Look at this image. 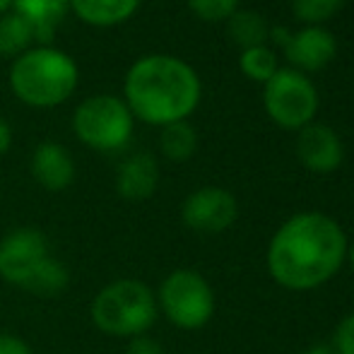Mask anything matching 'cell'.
<instances>
[{"instance_id": "1", "label": "cell", "mask_w": 354, "mask_h": 354, "mask_svg": "<svg viewBox=\"0 0 354 354\" xmlns=\"http://www.w3.org/2000/svg\"><path fill=\"white\" fill-rule=\"evenodd\" d=\"M347 236L323 212H299L275 232L268 246V270L280 287L308 292L330 282L347 261Z\"/></svg>"}, {"instance_id": "2", "label": "cell", "mask_w": 354, "mask_h": 354, "mask_svg": "<svg viewBox=\"0 0 354 354\" xmlns=\"http://www.w3.org/2000/svg\"><path fill=\"white\" fill-rule=\"evenodd\" d=\"M203 97L201 75L191 63L169 53H147L138 58L123 80V102L133 118L164 128L188 121Z\"/></svg>"}, {"instance_id": "3", "label": "cell", "mask_w": 354, "mask_h": 354, "mask_svg": "<svg viewBox=\"0 0 354 354\" xmlns=\"http://www.w3.org/2000/svg\"><path fill=\"white\" fill-rule=\"evenodd\" d=\"M0 280L39 299H53L71 284V270L37 227H17L0 239Z\"/></svg>"}, {"instance_id": "4", "label": "cell", "mask_w": 354, "mask_h": 354, "mask_svg": "<svg viewBox=\"0 0 354 354\" xmlns=\"http://www.w3.org/2000/svg\"><path fill=\"white\" fill-rule=\"evenodd\" d=\"M10 92L29 109H56L80 84V66L68 51L37 44L17 56L8 73Z\"/></svg>"}, {"instance_id": "5", "label": "cell", "mask_w": 354, "mask_h": 354, "mask_svg": "<svg viewBox=\"0 0 354 354\" xmlns=\"http://www.w3.org/2000/svg\"><path fill=\"white\" fill-rule=\"evenodd\" d=\"M157 294L149 284L133 277L109 282L94 294L89 304L92 326L104 335L121 337V340L147 335L149 328L157 323Z\"/></svg>"}, {"instance_id": "6", "label": "cell", "mask_w": 354, "mask_h": 354, "mask_svg": "<svg viewBox=\"0 0 354 354\" xmlns=\"http://www.w3.org/2000/svg\"><path fill=\"white\" fill-rule=\"evenodd\" d=\"M73 133L84 147L113 154L131 145L136 118L128 104L116 94H92L73 111Z\"/></svg>"}, {"instance_id": "7", "label": "cell", "mask_w": 354, "mask_h": 354, "mask_svg": "<svg viewBox=\"0 0 354 354\" xmlns=\"http://www.w3.org/2000/svg\"><path fill=\"white\" fill-rule=\"evenodd\" d=\"M157 306L171 326L181 330H201L214 316V292L210 282L191 268L169 272L159 284Z\"/></svg>"}, {"instance_id": "8", "label": "cell", "mask_w": 354, "mask_h": 354, "mask_svg": "<svg viewBox=\"0 0 354 354\" xmlns=\"http://www.w3.org/2000/svg\"><path fill=\"white\" fill-rule=\"evenodd\" d=\"M263 106L272 123L284 131H301L313 123L321 106L316 84L294 68H280L263 89Z\"/></svg>"}, {"instance_id": "9", "label": "cell", "mask_w": 354, "mask_h": 354, "mask_svg": "<svg viewBox=\"0 0 354 354\" xmlns=\"http://www.w3.org/2000/svg\"><path fill=\"white\" fill-rule=\"evenodd\" d=\"M270 39L277 46H282L284 56L292 63L294 71L304 75L323 71L337 56V39L323 24L301 27L297 32L275 27L270 29Z\"/></svg>"}, {"instance_id": "10", "label": "cell", "mask_w": 354, "mask_h": 354, "mask_svg": "<svg viewBox=\"0 0 354 354\" xmlns=\"http://www.w3.org/2000/svg\"><path fill=\"white\" fill-rule=\"evenodd\" d=\"M239 217V203L219 186H203L193 191L181 205V219L198 234H219Z\"/></svg>"}, {"instance_id": "11", "label": "cell", "mask_w": 354, "mask_h": 354, "mask_svg": "<svg viewBox=\"0 0 354 354\" xmlns=\"http://www.w3.org/2000/svg\"><path fill=\"white\" fill-rule=\"evenodd\" d=\"M297 157L308 171L333 174L335 169H340L342 159H345V145L330 126L308 123L306 128L299 131Z\"/></svg>"}, {"instance_id": "12", "label": "cell", "mask_w": 354, "mask_h": 354, "mask_svg": "<svg viewBox=\"0 0 354 354\" xmlns=\"http://www.w3.org/2000/svg\"><path fill=\"white\" fill-rule=\"evenodd\" d=\"M32 178L48 193H61L71 188L77 176V167L71 149L56 140H44L34 147L29 159Z\"/></svg>"}, {"instance_id": "13", "label": "cell", "mask_w": 354, "mask_h": 354, "mask_svg": "<svg viewBox=\"0 0 354 354\" xmlns=\"http://www.w3.org/2000/svg\"><path fill=\"white\" fill-rule=\"evenodd\" d=\"M159 186V164L149 152H133L116 169V193L128 203H142Z\"/></svg>"}, {"instance_id": "14", "label": "cell", "mask_w": 354, "mask_h": 354, "mask_svg": "<svg viewBox=\"0 0 354 354\" xmlns=\"http://www.w3.org/2000/svg\"><path fill=\"white\" fill-rule=\"evenodd\" d=\"M12 12L34 29L37 41L51 44L56 29L71 15V0H12Z\"/></svg>"}, {"instance_id": "15", "label": "cell", "mask_w": 354, "mask_h": 354, "mask_svg": "<svg viewBox=\"0 0 354 354\" xmlns=\"http://www.w3.org/2000/svg\"><path fill=\"white\" fill-rule=\"evenodd\" d=\"M142 0H71V12L87 27L109 29L136 17Z\"/></svg>"}, {"instance_id": "16", "label": "cell", "mask_w": 354, "mask_h": 354, "mask_svg": "<svg viewBox=\"0 0 354 354\" xmlns=\"http://www.w3.org/2000/svg\"><path fill=\"white\" fill-rule=\"evenodd\" d=\"M227 29L232 41L236 44L241 51L253 46H268V39H270V24L256 10H241L239 8L232 17L227 19Z\"/></svg>"}, {"instance_id": "17", "label": "cell", "mask_w": 354, "mask_h": 354, "mask_svg": "<svg viewBox=\"0 0 354 354\" xmlns=\"http://www.w3.org/2000/svg\"><path fill=\"white\" fill-rule=\"evenodd\" d=\"M159 149L169 162H188L198 152V131L188 121L169 123L159 133Z\"/></svg>"}, {"instance_id": "18", "label": "cell", "mask_w": 354, "mask_h": 354, "mask_svg": "<svg viewBox=\"0 0 354 354\" xmlns=\"http://www.w3.org/2000/svg\"><path fill=\"white\" fill-rule=\"evenodd\" d=\"M34 41H37L34 29L19 15H15L12 10L0 15V56L15 61L27 48H32Z\"/></svg>"}, {"instance_id": "19", "label": "cell", "mask_w": 354, "mask_h": 354, "mask_svg": "<svg viewBox=\"0 0 354 354\" xmlns=\"http://www.w3.org/2000/svg\"><path fill=\"white\" fill-rule=\"evenodd\" d=\"M239 68L253 82L266 84L277 71H280V61H277V53L270 46H253L241 51L239 56Z\"/></svg>"}, {"instance_id": "20", "label": "cell", "mask_w": 354, "mask_h": 354, "mask_svg": "<svg viewBox=\"0 0 354 354\" xmlns=\"http://www.w3.org/2000/svg\"><path fill=\"white\" fill-rule=\"evenodd\" d=\"M342 5H345V0H292L294 17L306 24V27L328 22V19L340 12Z\"/></svg>"}, {"instance_id": "21", "label": "cell", "mask_w": 354, "mask_h": 354, "mask_svg": "<svg viewBox=\"0 0 354 354\" xmlns=\"http://www.w3.org/2000/svg\"><path fill=\"white\" fill-rule=\"evenodd\" d=\"M186 5L203 22H227L239 10V0H186Z\"/></svg>"}, {"instance_id": "22", "label": "cell", "mask_w": 354, "mask_h": 354, "mask_svg": "<svg viewBox=\"0 0 354 354\" xmlns=\"http://www.w3.org/2000/svg\"><path fill=\"white\" fill-rule=\"evenodd\" d=\"M333 352L335 354H354V313L345 316L335 328L333 335Z\"/></svg>"}, {"instance_id": "23", "label": "cell", "mask_w": 354, "mask_h": 354, "mask_svg": "<svg viewBox=\"0 0 354 354\" xmlns=\"http://www.w3.org/2000/svg\"><path fill=\"white\" fill-rule=\"evenodd\" d=\"M126 354H164V347L159 345L154 337L138 335V337H133V340H128Z\"/></svg>"}, {"instance_id": "24", "label": "cell", "mask_w": 354, "mask_h": 354, "mask_svg": "<svg viewBox=\"0 0 354 354\" xmlns=\"http://www.w3.org/2000/svg\"><path fill=\"white\" fill-rule=\"evenodd\" d=\"M0 354H34L29 342L15 333H0Z\"/></svg>"}, {"instance_id": "25", "label": "cell", "mask_w": 354, "mask_h": 354, "mask_svg": "<svg viewBox=\"0 0 354 354\" xmlns=\"http://www.w3.org/2000/svg\"><path fill=\"white\" fill-rule=\"evenodd\" d=\"M10 147H12V128L5 118H0V157H5Z\"/></svg>"}, {"instance_id": "26", "label": "cell", "mask_w": 354, "mask_h": 354, "mask_svg": "<svg viewBox=\"0 0 354 354\" xmlns=\"http://www.w3.org/2000/svg\"><path fill=\"white\" fill-rule=\"evenodd\" d=\"M12 10V0H0V15L10 12Z\"/></svg>"}, {"instance_id": "27", "label": "cell", "mask_w": 354, "mask_h": 354, "mask_svg": "<svg viewBox=\"0 0 354 354\" xmlns=\"http://www.w3.org/2000/svg\"><path fill=\"white\" fill-rule=\"evenodd\" d=\"M301 354H330V352L323 350V347H313V350H306V352H301Z\"/></svg>"}, {"instance_id": "28", "label": "cell", "mask_w": 354, "mask_h": 354, "mask_svg": "<svg viewBox=\"0 0 354 354\" xmlns=\"http://www.w3.org/2000/svg\"><path fill=\"white\" fill-rule=\"evenodd\" d=\"M347 261H350V263H352V268H354V243H352L350 248H347Z\"/></svg>"}]
</instances>
